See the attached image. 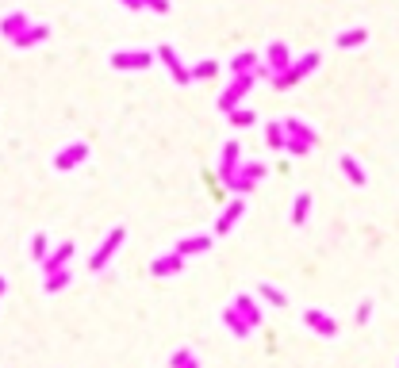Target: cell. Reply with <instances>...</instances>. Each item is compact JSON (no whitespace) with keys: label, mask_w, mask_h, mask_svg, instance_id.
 <instances>
[{"label":"cell","mask_w":399,"mask_h":368,"mask_svg":"<svg viewBox=\"0 0 399 368\" xmlns=\"http://www.w3.org/2000/svg\"><path fill=\"white\" fill-rule=\"evenodd\" d=\"M319 62H323V58H319V50H307L304 58H296V62L288 65V69L280 73V77H269V81H273L276 88H292V85H299V81H304L307 73L319 69Z\"/></svg>","instance_id":"obj_1"},{"label":"cell","mask_w":399,"mask_h":368,"mask_svg":"<svg viewBox=\"0 0 399 368\" xmlns=\"http://www.w3.org/2000/svg\"><path fill=\"white\" fill-rule=\"evenodd\" d=\"M254 73H242V77H231V85L223 88V96H219V111H223V116H231L234 108H242V96L250 93V88H254Z\"/></svg>","instance_id":"obj_2"},{"label":"cell","mask_w":399,"mask_h":368,"mask_svg":"<svg viewBox=\"0 0 399 368\" xmlns=\"http://www.w3.org/2000/svg\"><path fill=\"white\" fill-rule=\"evenodd\" d=\"M108 62H111V69L138 73V69H150V65L158 62V54H154V50H116Z\"/></svg>","instance_id":"obj_3"},{"label":"cell","mask_w":399,"mask_h":368,"mask_svg":"<svg viewBox=\"0 0 399 368\" xmlns=\"http://www.w3.org/2000/svg\"><path fill=\"white\" fill-rule=\"evenodd\" d=\"M123 238H127V231H123V226H111V231H108V238L100 242V250H96L93 257H88V268H93V273H100V268H104V265H108V261L119 253Z\"/></svg>","instance_id":"obj_4"},{"label":"cell","mask_w":399,"mask_h":368,"mask_svg":"<svg viewBox=\"0 0 399 368\" xmlns=\"http://www.w3.org/2000/svg\"><path fill=\"white\" fill-rule=\"evenodd\" d=\"M154 54H158V62L161 65H165V69H169V77H173L177 81V85H192V73H189V65H184L181 62V54H177L173 50V46H158V50H154Z\"/></svg>","instance_id":"obj_5"},{"label":"cell","mask_w":399,"mask_h":368,"mask_svg":"<svg viewBox=\"0 0 399 368\" xmlns=\"http://www.w3.org/2000/svg\"><path fill=\"white\" fill-rule=\"evenodd\" d=\"M238 165H242V142H238V138H231V142L223 146V154H219V177H223V184L234 181Z\"/></svg>","instance_id":"obj_6"},{"label":"cell","mask_w":399,"mask_h":368,"mask_svg":"<svg viewBox=\"0 0 399 368\" xmlns=\"http://www.w3.org/2000/svg\"><path fill=\"white\" fill-rule=\"evenodd\" d=\"M304 326H311L319 338H338V322H334L323 307H307L304 311Z\"/></svg>","instance_id":"obj_7"},{"label":"cell","mask_w":399,"mask_h":368,"mask_svg":"<svg viewBox=\"0 0 399 368\" xmlns=\"http://www.w3.org/2000/svg\"><path fill=\"white\" fill-rule=\"evenodd\" d=\"M85 158H88V142H69V146H62V150L54 154V169L66 173V169H77Z\"/></svg>","instance_id":"obj_8"},{"label":"cell","mask_w":399,"mask_h":368,"mask_svg":"<svg viewBox=\"0 0 399 368\" xmlns=\"http://www.w3.org/2000/svg\"><path fill=\"white\" fill-rule=\"evenodd\" d=\"M280 123H284V135L288 138H299V142H307V146H319V130H315L311 123H304L299 116H288Z\"/></svg>","instance_id":"obj_9"},{"label":"cell","mask_w":399,"mask_h":368,"mask_svg":"<svg viewBox=\"0 0 399 368\" xmlns=\"http://www.w3.org/2000/svg\"><path fill=\"white\" fill-rule=\"evenodd\" d=\"M265 69H269V77H280L284 69L292 65V54H288V46L284 43H269V50H265Z\"/></svg>","instance_id":"obj_10"},{"label":"cell","mask_w":399,"mask_h":368,"mask_svg":"<svg viewBox=\"0 0 399 368\" xmlns=\"http://www.w3.org/2000/svg\"><path fill=\"white\" fill-rule=\"evenodd\" d=\"M27 27H31V20H27V12H23V8H15V12H8L4 20H0V35H4L8 43H12L15 35H23Z\"/></svg>","instance_id":"obj_11"},{"label":"cell","mask_w":399,"mask_h":368,"mask_svg":"<svg viewBox=\"0 0 399 368\" xmlns=\"http://www.w3.org/2000/svg\"><path fill=\"white\" fill-rule=\"evenodd\" d=\"M46 39H50V27H46V23H31V27L23 31V35H15V39H12V46H15V50H31V46L46 43Z\"/></svg>","instance_id":"obj_12"},{"label":"cell","mask_w":399,"mask_h":368,"mask_svg":"<svg viewBox=\"0 0 399 368\" xmlns=\"http://www.w3.org/2000/svg\"><path fill=\"white\" fill-rule=\"evenodd\" d=\"M242 215H246V203H242V196H238V200H231V203H226V211H223V215L215 219V234H226V231H234V223H238Z\"/></svg>","instance_id":"obj_13"},{"label":"cell","mask_w":399,"mask_h":368,"mask_svg":"<svg viewBox=\"0 0 399 368\" xmlns=\"http://www.w3.org/2000/svg\"><path fill=\"white\" fill-rule=\"evenodd\" d=\"M73 250H77V245H73V242H62L58 250H50V253H46V261H43L46 276H54V273H58V268H66V265H69V257H73Z\"/></svg>","instance_id":"obj_14"},{"label":"cell","mask_w":399,"mask_h":368,"mask_svg":"<svg viewBox=\"0 0 399 368\" xmlns=\"http://www.w3.org/2000/svg\"><path fill=\"white\" fill-rule=\"evenodd\" d=\"M150 273L154 276H177V273H184V257L181 253H165V257H158L150 265Z\"/></svg>","instance_id":"obj_15"},{"label":"cell","mask_w":399,"mask_h":368,"mask_svg":"<svg viewBox=\"0 0 399 368\" xmlns=\"http://www.w3.org/2000/svg\"><path fill=\"white\" fill-rule=\"evenodd\" d=\"M203 250H211V234H196V238H181L173 245V253H181L184 261L189 257H196V253H203Z\"/></svg>","instance_id":"obj_16"},{"label":"cell","mask_w":399,"mask_h":368,"mask_svg":"<svg viewBox=\"0 0 399 368\" xmlns=\"http://www.w3.org/2000/svg\"><path fill=\"white\" fill-rule=\"evenodd\" d=\"M231 307L238 311L242 318H246V326H250V330H254V326H262V307L254 304V296H238Z\"/></svg>","instance_id":"obj_17"},{"label":"cell","mask_w":399,"mask_h":368,"mask_svg":"<svg viewBox=\"0 0 399 368\" xmlns=\"http://www.w3.org/2000/svg\"><path fill=\"white\" fill-rule=\"evenodd\" d=\"M334 43H338L341 50H353V46L369 43V31H365V27H346V31H338V35H334Z\"/></svg>","instance_id":"obj_18"},{"label":"cell","mask_w":399,"mask_h":368,"mask_svg":"<svg viewBox=\"0 0 399 368\" xmlns=\"http://www.w3.org/2000/svg\"><path fill=\"white\" fill-rule=\"evenodd\" d=\"M226 69H231V77H242V73H254V69H257V54H254V50H242V54H234Z\"/></svg>","instance_id":"obj_19"},{"label":"cell","mask_w":399,"mask_h":368,"mask_svg":"<svg viewBox=\"0 0 399 368\" xmlns=\"http://www.w3.org/2000/svg\"><path fill=\"white\" fill-rule=\"evenodd\" d=\"M338 165H341V173L349 177V184L365 188V169L357 165V158H353V154H341V158H338Z\"/></svg>","instance_id":"obj_20"},{"label":"cell","mask_w":399,"mask_h":368,"mask_svg":"<svg viewBox=\"0 0 399 368\" xmlns=\"http://www.w3.org/2000/svg\"><path fill=\"white\" fill-rule=\"evenodd\" d=\"M223 322H226V330H231L234 338H242V341L250 338V326H246V318H242L234 307H226V311H223Z\"/></svg>","instance_id":"obj_21"},{"label":"cell","mask_w":399,"mask_h":368,"mask_svg":"<svg viewBox=\"0 0 399 368\" xmlns=\"http://www.w3.org/2000/svg\"><path fill=\"white\" fill-rule=\"evenodd\" d=\"M307 215H311V192H299V196H296V203H292V223L304 226V223H307Z\"/></svg>","instance_id":"obj_22"},{"label":"cell","mask_w":399,"mask_h":368,"mask_svg":"<svg viewBox=\"0 0 399 368\" xmlns=\"http://www.w3.org/2000/svg\"><path fill=\"white\" fill-rule=\"evenodd\" d=\"M234 177H242V181L257 184V181L265 177V165H262V161H242V165H238V173H234Z\"/></svg>","instance_id":"obj_23"},{"label":"cell","mask_w":399,"mask_h":368,"mask_svg":"<svg viewBox=\"0 0 399 368\" xmlns=\"http://www.w3.org/2000/svg\"><path fill=\"white\" fill-rule=\"evenodd\" d=\"M257 296H262L265 304H273V307H288V296H284L280 288H273V284H257Z\"/></svg>","instance_id":"obj_24"},{"label":"cell","mask_w":399,"mask_h":368,"mask_svg":"<svg viewBox=\"0 0 399 368\" xmlns=\"http://www.w3.org/2000/svg\"><path fill=\"white\" fill-rule=\"evenodd\" d=\"M189 73H192V81H211L219 73V62H211V58H203L196 65H189Z\"/></svg>","instance_id":"obj_25"},{"label":"cell","mask_w":399,"mask_h":368,"mask_svg":"<svg viewBox=\"0 0 399 368\" xmlns=\"http://www.w3.org/2000/svg\"><path fill=\"white\" fill-rule=\"evenodd\" d=\"M265 142L273 146V150H284V142H288V135H284V123H269V127H265Z\"/></svg>","instance_id":"obj_26"},{"label":"cell","mask_w":399,"mask_h":368,"mask_svg":"<svg viewBox=\"0 0 399 368\" xmlns=\"http://www.w3.org/2000/svg\"><path fill=\"white\" fill-rule=\"evenodd\" d=\"M46 253H50L46 234H35V238H31V257H35V261H46Z\"/></svg>","instance_id":"obj_27"},{"label":"cell","mask_w":399,"mask_h":368,"mask_svg":"<svg viewBox=\"0 0 399 368\" xmlns=\"http://www.w3.org/2000/svg\"><path fill=\"white\" fill-rule=\"evenodd\" d=\"M254 119H257L254 108H234V111H231V123H234V127H250Z\"/></svg>","instance_id":"obj_28"},{"label":"cell","mask_w":399,"mask_h":368,"mask_svg":"<svg viewBox=\"0 0 399 368\" xmlns=\"http://www.w3.org/2000/svg\"><path fill=\"white\" fill-rule=\"evenodd\" d=\"M69 284V268H58L54 276H46V292H58V288H66Z\"/></svg>","instance_id":"obj_29"},{"label":"cell","mask_w":399,"mask_h":368,"mask_svg":"<svg viewBox=\"0 0 399 368\" xmlns=\"http://www.w3.org/2000/svg\"><path fill=\"white\" fill-rule=\"evenodd\" d=\"M284 150L288 154H296V158H307V154L315 150V146H307V142H299V138H288V142H284Z\"/></svg>","instance_id":"obj_30"},{"label":"cell","mask_w":399,"mask_h":368,"mask_svg":"<svg viewBox=\"0 0 399 368\" xmlns=\"http://www.w3.org/2000/svg\"><path fill=\"white\" fill-rule=\"evenodd\" d=\"M192 364V349H177L173 357H169V368H189Z\"/></svg>","instance_id":"obj_31"},{"label":"cell","mask_w":399,"mask_h":368,"mask_svg":"<svg viewBox=\"0 0 399 368\" xmlns=\"http://www.w3.org/2000/svg\"><path fill=\"white\" fill-rule=\"evenodd\" d=\"M142 8H150V12H158V15H165V12H169V8H173V4H169V0H142Z\"/></svg>","instance_id":"obj_32"},{"label":"cell","mask_w":399,"mask_h":368,"mask_svg":"<svg viewBox=\"0 0 399 368\" xmlns=\"http://www.w3.org/2000/svg\"><path fill=\"white\" fill-rule=\"evenodd\" d=\"M369 318H372V304H369V299H365V304L357 307V322H369Z\"/></svg>","instance_id":"obj_33"},{"label":"cell","mask_w":399,"mask_h":368,"mask_svg":"<svg viewBox=\"0 0 399 368\" xmlns=\"http://www.w3.org/2000/svg\"><path fill=\"white\" fill-rule=\"evenodd\" d=\"M119 4H123L127 12H142V0H119Z\"/></svg>","instance_id":"obj_34"},{"label":"cell","mask_w":399,"mask_h":368,"mask_svg":"<svg viewBox=\"0 0 399 368\" xmlns=\"http://www.w3.org/2000/svg\"><path fill=\"white\" fill-rule=\"evenodd\" d=\"M4 292H8V280H4V276H0V296H4Z\"/></svg>","instance_id":"obj_35"},{"label":"cell","mask_w":399,"mask_h":368,"mask_svg":"<svg viewBox=\"0 0 399 368\" xmlns=\"http://www.w3.org/2000/svg\"><path fill=\"white\" fill-rule=\"evenodd\" d=\"M189 368H196V361H192V364H189Z\"/></svg>","instance_id":"obj_36"}]
</instances>
